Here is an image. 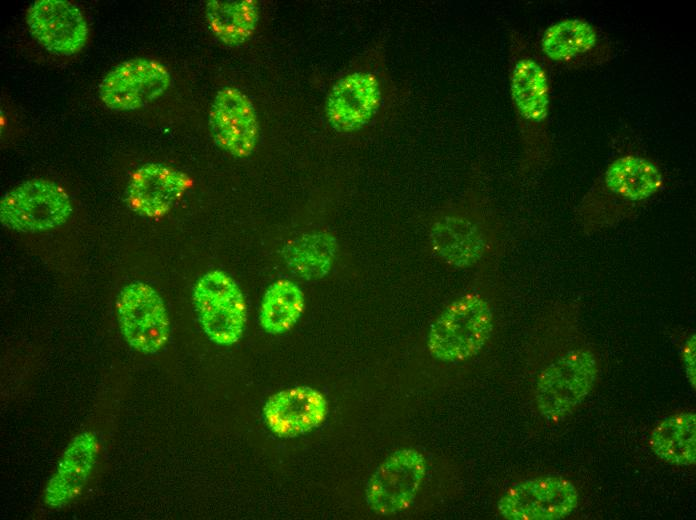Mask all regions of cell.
<instances>
[{
	"instance_id": "6da1fadb",
	"label": "cell",
	"mask_w": 696,
	"mask_h": 520,
	"mask_svg": "<svg viewBox=\"0 0 696 520\" xmlns=\"http://www.w3.org/2000/svg\"><path fill=\"white\" fill-rule=\"evenodd\" d=\"M667 185L663 165L636 135L621 130L611 138L605 164L575 207L576 226L592 237L632 222Z\"/></svg>"
},
{
	"instance_id": "7a4b0ae2",
	"label": "cell",
	"mask_w": 696,
	"mask_h": 520,
	"mask_svg": "<svg viewBox=\"0 0 696 520\" xmlns=\"http://www.w3.org/2000/svg\"><path fill=\"white\" fill-rule=\"evenodd\" d=\"M506 42L509 98L520 149L518 172L529 177L549 168L555 159L551 71L517 28L508 29Z\"/></svg>"
},
{
	"instance_id": "3957f363",
	"label": "cell",
	"mask_w": 696,
	"mask_h": 520,
	"mask_svg": "<svg viewBox=\"0 0 696 520\" xmlns=\"http://www.w3.org/2000/svg\"><path fill=\"white\" fill-rule=\"evenodd\" d=\"M407 91L395 82L382 50L370 62L342 74L329 89L324 114L329 126L340 134H356L400 111Z\"/></svg>"
},
{
	"instance_id": "277c9868",
	"label": "cell",
	"mask_w": 696,
	"mask_h": 520,
	"mask_svg": "<svg viewBox=\"0 0 696 520\" xmlns=\"http://www.w3.org/2000/svg\"><path fill=\"white\" fill-rule=\"evenodd\" d=\"M500 222L488 200L470 193L433 221L430 244L444 262L457 268H471L492 251Z\"/></svg>"
},
{
	"instance_id": "5b68a950",
	"label": "cell",
	"mask_w": 696,
	"mask_h": 520,
	"mask_svg": "<svg viewBox=\"0 0 696 520\" xmlns=\"http://www.w3.org/2000/svg\"><path fill=\"white\" fill-rule=\"evenodd\" d=\"M574 336L556 349L540 370L535 385L538 411L547 418L572 412L594 388L601 369L595 348Z\"/></svg>"
},
{
	"instance_id": "8992f818",
	"label": "cell",
	"mask_w": 696,
	"mask_h": 520,
	"mask_svg": "<svg viewBox=\"0 0 696 520\" xmlns=\"http://www.w3.org/2000/svg\"><path fill=\"white\" fill-rule=\"evenodd\" d=\"M493 307L480 292H468L450 304L429 327L427 348L437 360L459 364L478 356L492 337Z\"/></svg>"
},
{
	"instance_id": "52a82bcc",
	"label": "cell",
	"mask_w": 696,
	"mask_h": 520,
	"mask_svg": "<svg viewBox=\"0 0 696 520\" xmlns=\"http://www.w3.org/2000/svg\"><path fill=\"white\" fill-rule=\"evenodd\" d=\"M550 71L578 72L601 68L616 56L612 39L590 20L574 16L554 21L532 42Z\"/></svg>"
},
{
	"instance_id": "ba28073f",
	"label": "cell",
	"mask_w": 696,
	"mask_h": 520,
	"mask_svg": "<svg viewBox=\"0 0 696 520\" xmlns=\"http://www.w3.org/2000/svg\"><path fill=\"white\" fill-rule=\"evenodd\" d=\"M192 299L202 330L212 342L231 346L241 339L247 305L228 273L215 269L203 274L194 285Z\"/></svg>"
},
{
	"instance_id": "9c48e42d",
	"label": "cell",
	"mask_w": 696,
	"mask_h": 520,
	"mask_svg": "<svg viewBox=\"0 0 696 520\" xmlns=\"http://www.w3.org/2000/svg\"><path fill=\"white\" fill-rule=\"evenodd\" d=\"M73 211L67 192L57 183L33 178L5 193L0 201L1 224L23 233L55 229L67 222Z\"/></svg>"
},
{
	"instance_id": "30bf717a",
	"label": "cell",
	"mask_w": 696,
	"mask_h": 520,
	"mask_svg": "<svg viewBox=\"0 0 696 520\" xmlns=\"http://www.w3.org/2000/svg\"><path fill=\"white\" fill-rule=\"evenodd\" d=\"M426 474V458L417 449L402 448L392 452L367 482V506L380 516L407 510L415 501Z\"/></svg>"
},
{
	"instance_id": "8fae6325",
	"label": "cell",
	"mask_w": 696,
	"mask_h": 520,
	"mask_svg": "<svg viewBox=\"0 0 696 520\" xmlns=\"http://www.w3.org/2000/svg\"><path fill=\"white\" fill-rule=\"evenodd\" d=\"M117 320L123 338L134 350L155 354L167 343L170 321L165 303L149 284L133 281L119 292Z\"/></svg>"
},
{
	"instance_id": "7c38bea8",
	"label": "cell",
	"mask_w": 696,
	"mask_h": 520,
	"mask_svg": "<svg viewBox=\"0 0 696 520\" xmlns=\"http://www.w3.org/2000/svg\"><path fill=\"white\" fill-rule=\"evenodd\" d=\"M579 492L561 476H540L512 484L497 502V511L508 520H559L577 508Z\"/></svg>"
},
{
	"instance_id": "4fadbf2b",
	"label": "cell",
	"mask_w": 696,
	"mask_h": 520,
	"mask_svg": "<svg viewBox=\"0 0 696 520\" xmlns=\"http://www.w3.org/2000/svg\"><path fill=\"white\" fill-rule=\"evenodd\" d=\"M171 85V75L160 62L143 57L113 67L98 87L99 98L111 110L134 111L161 97Z\"/></svg>"
},
{
	"instance_id": "5bb4252c",
	"label": "cell",
	"mask_w": 696,
	"mask_h": 520,
	"mask_svg": "<svg viewBox=\"0 0 696 520\" xmlns=\"http://www.w3.org/2000/svg\"><path fill=\"white\" fill-rule=\"evenodd\" d=\"M209 127L214 142L236 158L254 151L259 137V122L250 98L234 87L220 89L211 104Z\"/></svg>"
},
{
	"instance_id": "9a60e30c",
	"label": "cell",
	"mask_w": 696,
	"mask_h": 520,
	"mask_svg": "<svg viewBox=\"0 0 696 520\" xmlns=\"http://www.w3.org/2000/svg\"><path fill=\"white\" fill-rule=\"evenodd\" d=\"M26 23L32 37L57 56H72L87 42L86 19L75 4L66 0L34 1L27 10Z\"/></svg>"
},
{
	"instance_id": "2e32d148",
	"label": "cell",
	"mask_w": 696,
	"mask_h": 520,
	"mask_svg": "<svg viewBox=\"0 0 696 520\" xmlns=\"http://www.w3.org/2000/svg\"><path fill=\"white\" fill-rule=\"evenodd\" d=\"M185 172L163 163H145L129 179L126 202L130 209L147 218L166 215L192 186Z\"/></svg>"
},
{
	"instance_id": "e0dca14e",
	"label": "cell",
	"mask_w": 696,
	"mask_h": 520,
	"mask_svg": "<svg viewBox=\"0 0 696 520\" xmlns=\"http://www.w3.org/2000/svg\"><path fill=\"white\" fill-rule=\"evenodd\" d=\"M329 413L325 396L309 386H296L271 395L263 407L268 428L280 438H293L320 427Z\"/></svg>"
},
{
	"instance_id": "ac0fdd59",
	"label": "cell",
	"mask_w": 696,
	"mask_h": 520,
	"mask_svg": "<svg viewBox=\"0 0 696 520\" xmlns=\"http://www.w3.org/2000/svg\"><path fill=\"white\" fill-rule=\"evenodd\" d=\"M98 454L99 442L94 432L84 431L74 436L45 486L44 503L51 508H62L75 499L87 483Z\"/></svg>"
},
{
	"instance_id": "d6986e66",
	"label": "cell",
	"mask_w": 696,
	"mask_h": 520,
	"mask_svg": "<svg viewBox=\"0 0 696 520\" xmlns=\"http://www.w3.org/2000/svg\"><path fill=\"white\" fill-rule=\"evenodd\" d=\"M649 446L662 461L692 466L696 460V415L685 411L666 417L652 430Z\"/></svg>"
},
{
	"instance_id": "ffe728a7",
	"label": "cell",
	"mask_w": 696,
	"mask_h": 520,
	"mask_svg": "<svg viewBox=\"0 0 696 520\" xmlns=\"http://www.w3.org/2000/svg\"><path fill=\"white\" fill-rule=\"evenodd\" d=\"M205 17L215 37L234 46L244 43L255 31L259 8L254 0H210L205 5Z\"/></svg>"
},
{
	"instance_id": "44dd1931",
	"label": "cell",
	"mask_w": 696,
	"mask_h": 520,
	"mask_svg": "<svg viewBox=\"0 0 696 520\" xmlns=\"http://www.w3.org/2000/svg\"><path fill=\"white\" fill-rule=\"evenodd\" d=\"M337 254L336 239L330 233L317 231L301 235L283 251L291 272L306 280H316L329 273Z\"/></svg>"
},
{
	"instance_id": "7402d4cb",
	"label": "cell",
	"mask_w": 696,
	"mask_h": 520,
	"mask_svg": "<svg viewBox=\"0 0 696 520\" xmlns=\"http://www.w3.org/2000/svg\"><path fill=\"white\" fill-rule=\"evenodd\" d=\"M304 307L305 297L301 288L291 280L279 279L263 295L259 324L269 334L285 333L297 323Z\"/></svg>"
},
{
	"instance_id": "603a6c76",
	"label": "cell",
	"mask_w": 696,
	"mask_h": 520,
	"mask_svg": "<svg viewBox=\"0 0 696 520\" xmlns=\"http://www.w3.org/2000/svg\"><path fill=\"white\" fill-rule=\"evenodd\" d=\"M679 355L683 364L686 378L691 386L695 389L696 383V337L694 331L687 334L679 348Z\"/></svg>"
}]
</instances>
